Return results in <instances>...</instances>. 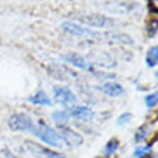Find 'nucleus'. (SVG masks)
Listing matches in <instances>:
<instances>
[{
	"mask_svg": "<svg viewBox=\"0 0 158 158\" xmlns=\"http://www.w3.org/2000/svg\"><path fill=\"white\" fill-rule=\"evenodd\" d=\"M32 131L35 135L38 136L41 141L48 145L53 146L55 148H62V146H63V142H62L60 135L55 129L50 127L49 125L40 123L37 126H34Z\"/></svg>",
	"mask_w": 158,
	"mask_h": 158,
	"instance_id": "1",
	"label": "nucleus"
},
{
	"mask_svg": "<svg viewBox=\"0 0 158 158\" xmlns=\"http://www.w3.org/2000/svg\"><path fill=\"white\" fill-rule=\"evenodd\" d=\"M77 20H79V22H81L82 24L95 28H111L116 24L113 18L106 16V15L98 14L82 15V16H77Z\"/></svg>",
	"mask_w": 158,
	"mask_h": 158,
	"instance_id": "2",
	"label": "nucleus"
},
{
	"mask_svg": "<svg viewBox=\"0 0 158 158\" xmlns=\"http://www.w3.org/2000/svg\"><path fill=\"white\" fill-rule=\"evenodd\" d=\"M54 98L56 102H58L65 108H73L77 102V96L65 86H55L54 87Z\"/></svg>",
	"mask_w": 158,
	"mask_h": 158,
	"instance_id": "3",
	"label": "nucleus"
},
{
	"mask_svg": "<svg viewBox=\"0 0 158 158\" xmlns=\"http://www.w3.org/2000/svg\"><path fill=\"white\" fill-rule=\"evenodd\" d=\"M8 127L13 131H32L34 125L29 116L20 113L10 116L8 119Z\"/></svg>",
	"mask_w": 158,
	"mask_h": 158,
	"instance_id": "4",
	"label": "nucleus"
},
{
	"mask_svg": "<svg viewBox=\"0 0 158 158\" xmlns=\"http://www.w3.org/2000/svg\"><path fill=\"white\" fill-rule=\"evenodd\" d=\"M25 147L36 158H65L63 154L48 149L33 141H26Z\"/></svg>",
	"mask_w": 158,
	"mask_h": 158,
	"instance_id": "5",
	"label": "nucleus"
},
{
	"mask_svg": "<svg viewBox=\"0 0 158 158\" xmlns=\"http://www.w3.org/2000/svg\"><path fill=\"white\" fill-rule=\"evenodd\" d=\"M60 136L62 139V142L63 144H65L68 147H71V148H76V147H79L83 144L84 142V139L83 136L77 133V131L73 130L71 128H68V127H60Z\"/></svg>",
	"mask_w": 158,
	"mask_h": 158,
	"instance_id": "6",
	"label": "nucleus"
},
{
	"mask_svg": "<svg viewBox=\"0 0 158 158\" xmlns=\"http://www.w3.org/2000/svg\"><path fill=\"white\" fill-rule=\"evenodd\" d=\"M65 32L76 36H90V35H95L96 33L93 32L90 29L84 27V26L80 25V24L73 23V22H63L61 25Z\"/></svg>",
	"mask_w": 158,
	"mask_h": 158,
	"instance_id": "7",
	"label": "nucleus"
},
{
	"mask_svg": "<svg viewBox=\"0 0 158 158\" xmlns=\"http://www.w3.org/2000/svg\"><path fill=\"white\" fill-rule=\"evenodd\" d=\"M64 58H65V60L71 63L73 66L80 68V69H82V70L93 73V67L91 66V63H89L83 56L77 54V53H69V54L65 55Z\"/></svg>",
	"mask_w": 158,
	"mask_h": 158,
	"instance_id": "8",
	"label": "nucleus"
},
{
	"mask_svg": "<svg viewBox=\"0 0 158 158\" xmlns=\"http://www.w3.org/2000/svg\"><path fill=\"white\" fill-rule=\"evenodd\" d=\"M99 90L110 97H118L124 93V88L119 83L106 82L99 87Z\"/></svg>",
	"mask_w": 158,
	"mask_h": 158,
	"instance_id": "9",
	"label": "nucleus"
},
{
	"mask_svg": "<svg viewBox=\"0 0 158 158\" xmlns=\"http://www.w3.org/2000/svg\"><path fill=\"white\" fill-rule=\"evenodd\" d=\"M70 115L73 118L77 119L81 121H90L94 117V112L92 111L88 106H73V109L71 110Z\"/></svg>",
	"mask_w": 158,
	"mask_h": 158,
	"instance_id": "10",
	"label": "nucleus"
},
{
	"mask_svg": "<svg viewBox=\"0 0 158 158\" xmlns=\"http://www.w3.org/2000/svg\"><path fill=\"white\" fill-rule=\"evenodd\" d=\"M29 100L33 104H37V106H52V101H51L50 97L44 91H38L33 96L29 98Z\"/></svg>",
	"mask_w": 158,
	"mask_h": 158,
	"instance_id": "11",
	"label": "nucleus"
},
{
	"mask_svg": "<svg viewBox=\"0 0 158 158\" xmlns=\"http://www.w3.org/2000/svg\"><path fill=\"white\" fill-rule=\"evenodd\" d=\"M158 61V48L156 46L149 49L146 55V63L149 67H154Z\"/></svg>",
	"mask_w": 158,
	"mask_h": 158,
	"instance_id": "12",
	"label": "nucleus"
},
{
	"mask_svg": "<svg viewBox=\"0 0 158 158\" xmlns=\"http://www.w3.org/2000/svg\"><path fill=\"white\" fill-rule=\"evenodd\" d=\"M68 117H69V115H68L66 112L56 111L53 113V118H54L56 124H57L59 127H64L65 125H66L68 121Z\"/></svg>",
	"mask_w": 158,
	"mask_h": 158,
	"instance_id": "13",
	"label": "nucleus"
},
{
	"mask_svg": "<svg viewBox=\"0 0 158 158\" xmlns=\"http://www.w3.org/2000/svg\"><path fill=\"white\" fill-rule=\"evenodd\" d=\"M119 145H120V142L117 139H112L111 141H109L106 148H104V153H106V156H111V155L114 154L118 150Z\"/></svg>",
	"mask_w": 158,
	"mask_h": 158,
	"instance_id": "14",
	"label": "nucleus"
},
{
	"mask_svg": "<svg viewBox=\"0 0 158 158\" xmlns=\"http://www.w3.org/2000/svg\"><path fill=\"white\" fill-rule=\"evenodd\" d=\"M145 101H146V104H147L148 108H154V106H156L157 101H158L157 93L147 95L146 98H145Z\"/></svg>",
	"mask_w": 158,
	"mask_h": 158,
	"instance_id": "15",
	"label": "nucleus"
},
{
	"mask_svg": "<svg viewBox=\"0 0 158 158\" xmlns=\"http://www.w3.org/2000/svg\"><path fill=\"white\" fill-rule=\"evenodd\" d=\"M148 132H149V130H148V127H147V126H143V127H141V128H139V129L138 130L136 135H135V141H136V142H143L146 138H147Z\"/></svg>",
	"mask_w": 158,
	"mask_h": 158,
	"instance_id": "16",
	"label": "nucleus"
},
{
	"mask_svg": "<svg viewBox=\"0 0 158 158\" xmlns=\"http://www.w3.org/2000/svg\"><path fill=\"white\" fill-rule=\"evenodd\" d=\"M151 150V147L150 146H143V147H139V148H136V150L135 151V153H133V155H135V157H143V156H145L146 154H148L149 153V151Z\"/></svg>",
	"mask_w": 158,
	"mask_h": 158,
	"instance_id": "17",
	"label": "nucleus"
},
{
	"mask_svg": "<svg viewBox=\"0 0 158 158\" xmlns=\"http://www.w3.org/2000/svg\"><path fill=\"white\" fill-rule=\"evenodd\" d=\"M131 119H132V115L130 113H123V114L118 117V124L119 125L127 124L131 121Z\"/></svg>",
	"mask_w": 158,
	"mask_h": 158,
	"instance_id": "18",
	"label": "nucleus"
},
{
	"mask_svg": "<svg viewBox=\"0 0 158 158\" xmlns=\"http://www.w3.org/2000/svg\"><path fill=\"white\" fill-rule=\"evenodd\" d=\"M0 158H21L17 155H15L14 153H11L10 151L8 150H1L0 151Z\"/></svg>",
	"mask_w": 158,
	"mask_h": 158,
	"instance_id": "19",
	"label": "nucleus"
}]
</instances>
